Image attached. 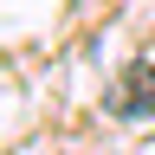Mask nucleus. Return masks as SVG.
Wrapping results in <instances>:
<instances>
[{
	"label": "nucleus",
	"mask_w": 155,
	"mask_h": 155,
	"mask_svg": "<svg viewBox=\"0 0 155 155\" xmlns=\"http://www.w3.org/2000/svg\"><path fill=\"white\" fill-rule=\"evenodd\" d=\"M149 97H155V65L142 58V65H129L123 91L110 97V110H116V116H136V110H149Z\"/></svg>",
	"instance_id": "nucleus-1"
}]
</instances>
